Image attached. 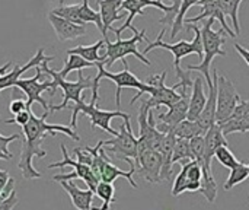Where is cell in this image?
Wrapping results in <instances>:
<instances>
[{"label": "cell", "mask_w": 249, "mask_h": 210, "mask_svg": "<svg viewBox=\"0 0 249 210\" xmlns=\"http://www.w3.org/2000/svg\"><path fill=\"white\" fill-rule=\"evenodd\" d=\"M20 136L19 134H12V136H3V134H0V151L3 152V153H6L7 156H10V158H13V155L9 152V143H12L13 140H18Z\"/></svg>", "instance_id": "39"}, {"label": "cell", "mask_w": 249, "mask_h": 210, "mask_svg": "<svg viewBox=\"0 0 249 210\" xmlns=\"http://www.w3.org/2000/svg\"><path fill=\"white\" fill-rule=\"evenodd\" d=\"M133 31V37L128 39H123L121 37L117 38L115 42H111L109 39H105V53L102 54V58L105 60V69L108 70L117 60H124L127 56H134L137 57L142 63H144L146 66H152V61L146 58V56L143 53L139 51L137 44L140 41H146L147 44L152 42L147 37H146V29L137 31L136 26H131Z\"/></svg>", "instance_id": "6"}, {"label": "cell", "mask_w": 249, "mask_h": 210, "mask_svg": "<svg viewBox=\"0 0 249 210\" xmlns=\"http://www.w3.org/2000/svg\"><path fill=\"white\" fill-rule=\"evenodd\" d=\"M48 114L50 113H44L41 117H36L32 113L31 120L22 127L25 140L22 142V152L18 168L22 171V177L25 180H38L42 177V174L34 168L32 161L34 158L47 156V151L41 148V143L45 139V136H55L57 133H63L69 136L71 140H80V136L71 127L47 123Z\"/></svg>", "instance_id": "1"}, {"label": "cell", "mask_w": 249, "mask_h": 210, "mask_svg": "<svg viewBox=\"0 0 249 210\" xmlns=\"http://www.w3.org/2000/svg\"><path fill=\"white\" fill-rule=\"evenodd\" d=\"M71 110H73V114H71V126L70 127L73 130H76V127H77V117H79V114H85V115L89 117L92 129H96L98 127V129H101V130L112 134L114 137L118 134V132L111 127V120L112 118H117V117L123 118L124 121L131 118L130 114H127V113H123L120 110H117V111L101 110V108L96 107V104H92V102L90 104H85V102L76 104V105L71 107Z\"/></svg>", "instance_id": "8"}, {"label": "cell", "mask_w": 249, "mask_h": 210, "mask_svg": "<svg viewBox=\"0 0 249 210\" xmlns=\"http://www.w3.org/2000/svg\"><path fill=\"white\" fill-rule=\"evenodd\" d=\"M121 3L123 0H104L101 3H98L99 6V13H101V19H102V25H104V31H102V37L104 39H108V31H112V23L117 20H121L125 18V15H128L127 12L120 13L121 10Z\"/></svg>", "instance_id": "22"}, {"label": "cell", "mask_w": 249, "mask_h": 210, "mask_svg": "<svg viewBox=\"0 0 249 210\" xmlns=\"http://www.w3.org/2000/svg\"><path fill=\"white\" fill-rule=\"evenodd\" d=\"M235 50L241 54V57L245 60V63L249 66V50H247L244 45H241V44H235Z\"/></svg>", "instance_id": "42"}, {"label": "cell", "mask_w": 249, "mask_h": 210, "mask_svg": "<svg viewBox=\"0 0 249 210\" xmlns=\"http://www.w3.org/2000/svg\"><path fill=\"white\" fill-rule=\"evenodd\" d=\"M48 20H50L58 41H61V42L71 41V39H76V38L86 35V26L73 23V22L66 20L63 18H58V16L53 15L51 12L48 13Z\"/></svg>", "instance_id": "19"}, {"label": "cell", "mask_w": 249, "mask_h": 210, "mask_svg": "<svg viewBox=\"0 0 249 210\" xmlns=\"http://www.w3.org/2000/svg\"><path fill=\"white\" fill-rule=\"evenodd\" d=\"M63 190L69 194L70 197V202L71 205L76 208L77 210H98V208H93L92 206V202L95 199V193L92 190H82L79 189L73 180H69V181H60Z\"/></svg>", "instance_id": "21"}, {"label": "cell", "mask_w": 249, "mask_h": 210, "mask_svg": "<svg viewBox=\"0 0 249 210\" xmlns=\"http://www.w3.org/2000/svg\"><path fill=\"white\" fill-rule=\"evenodd\" d=\"M244 0H219V4L222 7V10L225 12L226 16L231 18L235 34L239 35L241 34V23H239V7L241 3Z\"/></svg>", "instance_id": "27"}, {"label": "cell", "mask_w": 249, "mask_h": 210, "mask_svg": "<svg viewBox=\"0 0 249 210\" xmlns=\"http://www.w3.org/2000/svg\"><path fill=\"white\" fill-rule=\"evenodd\" d=\"M136 164V172L140 174L147 183L159 184L162 183V167L163 161L159 152L153 149H144L139 152Z\"/></svg>", "instance_id": "14"}, {"label": "cell", "mask_w": 249, "mask_h": 210, "mask_svg": "<svg viewBox=\"0 0 249 210\" xmlns=\"http://www.w3.org/2000/svg\"><path fill=\"white\" fill-rule=\"evenodd\" d=\"M60 148H61V153H63V161L61 162H53V164H50L47 168L48 170H53V168H64V167H71L74 171V174H76V177L79 178V180H82V181H85V184L88 186V189L89 190H92L93 193L96 191V187H98V184L101 183L96 177H95V174L92 172V170L88 167V165H83V164H80V162H77V161H73L70 156H69V153H67V149H66V146L61 143L60 145Z\"/></svg>", "instance_id": "16"}, {"label": "cell", "mask_w": 249, "mask_h": 210, "mask_svg": "<svg viewBox=\"0 0 249 210\" xmlns=\"http://www.w3.org/2000/svg\"><path fill=\"white\" fill-rule=\"evenodd\" d=\"M187 29L190 31H194V39L193 41H185V39H181L175 44H168L163 41V35L166 32V29L163 28L158 38L153 41V42H149V45L144 48V56L155 50V48H162V50H168L172 53L174 56V67H175V75L179 79V82H177L172 88L174 89H178V88H184V89H188V88H193V82H191V77H190V72L188 70H182L181 67V60L182 57L188 56V54H198V57L203 60V39H201V26H197L196 23H185Z\"/></svg>", "instance_id": "2"}, {"label": "cell", "mask_w": 249, "mask_h": 210, "mask_svg": "<svg viewBox=\"0 0 249 210\" xmlns=\"http://www.w3.org/2000/svg\"><path fill=\"white\" fill-rule=\"evenodd\" d=\"M248 172H249V164H248Z\"/></svg>", "instance_id": "48"}, {"label": "cell", "mask_w": 249, "mask_h": 210, "mask_svg": "<svg viewBox=\"0 0 249 210\" xmlns=\"http://www.w3.org/2000/svg\"><path fill=\"white\" fill-rule=\"evenodd\" d=\"M79 13H80V19H82V22H83L85 25H86V23H93V25L101 31V34H102L104 25H102L101 13L96 12L95 9H92V7L89 6V0H82Z\"/></svg>", "instance_id": "32"}, {"label": "cell", "mask_w": 249, "mask_h": 210, "mask_svg": "<svg viewBox=\"0 0 249 210\" xmlns=\"http://www.w3.org/2000/svg\"><path fill=\"white\" fill-rule=\"evenodd\" d=\"M104 148L107 153L127 162L130 168H136L134 162L137 161V137L133 134L131 121L125 120L114 139L104 140Z\"/></svg>", "instance_id": "7"}, {"label": "cell", "mask_w": 249, "mask_h": 210, "mask_svg": "<svg viewBox=\"0 0 249 210\" xmlns=\"http://www.w3.org/2000/svg\"><path fill=\"white\" fill-rule=\"evenodd\" d=\"M213 22H214V19H207V22L201 26V39H203V53H204L201 63L187 66L188 72L197 70V72L203 73L209 89L213 86V77H212L210 66L217 56L226 57V51L223 50V44L226 42V35H228L223 29L214 31Z\"/></svg>", "instance_id": "4"}, {"label": "cell", "mask_w": 249, "mask_h": 210, "mask_svg": "<svg viewBox=\"0 0 249 210\" xmlns=\"http://www.w3.org/2000/svg\"><path fill=\"white\" fill-rule=\"evenodd\" d=\"M200 0H181L179 3V9H178V13H177V18L172 23V31H171V38L175 39L177 35L182 31V26H184V20H185V15L188 12L190 7L198 4Z\"/></svg>", "instance_id": "31"}, {"label": "cell", "mask_w": 249, "mask_h": 210, "mask_svg": "<svg viewBox=\"0 0 249 210\" xmlns=\"http://www.w3.org/2000/svg\"><path fill=\"white\" fill-rule=\"evenodd\" d=\"M9 159H12L10 156H7L6 153H3L1 151H0V161H9Z\"/></svg>", "instance_id": "45"}, {"label": "cell", "mask_w": 249, "mask_h": 210, "mask_svg": "<svg viewBox=\"0 0 249 210\" xmlns=\"http://www.w3.org/2000/svg\"><path fill=\"white\" fill-rule=\"evenodd\" d=\"M18 203H19L18 194H16V191H13L7 199L0 202V210H13L18 206Z\"/></svg>", "instance_id": "40"}, {"label": "cell", "mask_w": 249, "mask_h": 210, "mask_svg": "<svg viewBox=\"0 0 249 210\" xmlns=\"http://www.w3.org/2000/svg\"><path fill=\"white\" fill-rule=\"evenodd\" d=\"M181 89V94H182V98L174 104L168 113H160L158 114L155 118H156V129L158 132L163 133V134H168V133H174L175 127L187 120V114H188V105H190V96L187 94V89L184 88H179Z\"/></svg>", "instance_id": "13"}, {"label": "cell", "mask_w": 249, "mask_h": 210, "mask_svg": "<svg viewBox=\"0 0 249 210\" xmlns=\"http://www.w3.org/2000/svg\"><path fill=\"white\" fill-rule=\"evenodd\" d=\"M248 177V165H247L245 162H241V161H239V164H238L235 168L231 170V175H229V178L226 180L223 189H225L226 191H231V190H232L233 187H236L238 184H242Z\"/></svg>", "instance_id": "30"}, {"label": "cell", "mask_w": 249, "mask_h": 210, "mask_svg": "<svg viewBox=\"0 0 249 210\" xmlns=\"http://www.w3.org/2000/svg\"><path fill=\"white\" fill-rule=\"evenodd\" d=\"M9 180H10L9 172H7V171L0 170V194L3 193V190H4V187H6V184H7V181H9Z\"/></svg>", "instance_id": "43"}, {"label": "cell", "mask_w": 249, "mask_h": 210, "mask_svg": "<svg viewBox=\"0 0 249 210\" xmlns=\"http://www.w3.org/2000/svg\"><path fill=\"white\" fill-rule=\"evenodd\" d=\"M88 67H96L93 63L90 61H86L85 58H82L80 56H76V54H69V58L66 60L64 63V67L61 69V72H58V75L66 79V76L73 72V70H83V69H88Z\"/></svg>", "instance_id": "34"}, {"label": "cell", "mask_w": 249, "mask_h": 210, "mask_svg": "<svg viewBox=\"0 0 249 210\" xmlns=\"http://www.w3.org/2000/svg\"><path fill=\"white\" fill-rule=\"evenodd\" d=\"M241 95L233 85V82L226 76L217 77V110H216V123L228 120L235 108L241 104Z\"/></svg>", "instance_id": "11"}, {"label": "cell", "mask_w": 249, "mask_h": 210, "mask_svg": "<svg viewBox=\"0 0 249 210\" xmlns=\"http://www.w3.org/2000/svg\"><path fill=\"white\" fill-rule=\"evenodd\" d=\"M174 134L177 136V139H187V140H191L197 136H204V133L200 129V126L197 124V121H190V120L181 121L175 127Z\"/></svg>", "instance_id": "29"}, {"label": "cell", "mask_w": 249, "mask_h": 210, "mask_svg": "<svg viewBox=\"0 0 249 210\" xmlns=\"http://www.w3.org/2000/svg\"><path fill=\"white\" fill-rule=\"evenodd\" d=\"M10 67H12V63H10V61L4 63V64L0 67V77H1V76H4V75L9 72V69H10Z\"/></svg>", "instance_id": "44"}, {"label": "cell", "mask_w": 249, "mask_h": 210, "mask_svg": "<svg viewBox=\"0 0 249 210\" xmlns=\"http://www.w3.org/2000/svg\"><path fill=\"white\" fill-rule=\"evenodd\" d=\"M214 158H216L225 168H229V170L235 168V167L239 164V161L235 158V155L232 153V151L229 149V146H222V148H219V149L216 151V153H214Z\"/></svg>", "instance_id": "36"}, {"label": "cell", "mask_w": 249, "mask_h": 210, "mask_svg": "<svg viewBox=\"0 0 249 210\" xmlns=\"http://www.w3.org/2000/svg\"><path fill=\"white\" fill-rule=\"evenodd\" d=\"M64 1H66V0H58V3H60V4H63Z\"/></svg>", "instance_id": "46"}, {"label": "cell", "mask_w": 249, "mask_h": 210, "mask_svg": "<svg viewBox=\"0 0 249 210\" xmlns=\"http://www.w3.org/2000/svg\"><path fill=\"white\" fill-rule=\"evenodd\" d=\"M95 194L102 200V206L98 208V210H111V205L115 203V189L112 184L101 181L96 187Z\"/></svg>", "instance_id": "35"}, {"label": "cell", "mask_w": 249, "mask_h": 210, "mask_svg": "<svg viewBox=\"0 0 249 210\" xmlns=\"http://www.w3.org/2000/svg\"><path fill=\"white\" fill-rule=\"evenodd\" d=\"M203 82H206L203 77H196L193 80V94L190 96V105L187 114V120L190 121H197V118L200 117V114L203 113L207 104V95L204 92Z\"/></svg>", "instance_id": "24"}, {"label": "cell", "mask_w": 249, "mask_h": 210, "mask_svg": "<svg viewBox=\"0 0 249 210\" xmlns=\"http://www.w3.org/2000/svg\"><path fill=\"white\" fill-rule=\"evenodd\" d=\"M134 174H136V168H130V171H121L118 167H115L111 162L108 153L104 152V159H102V164H101V181L102 183L112 184L117 178L123 177V178H125L130 183V186L133 189H139V184L133 178Z\"/></svg>", "instance_id": "23"}, {"label": "cell", "mask_w": 249, "mask_h": 210, "mask_svg": "<svg viewBox=\"0 0 249 210\" xmlns=\"http://www.w3.org/2000/svg\"><path fill=\"white\" fill-rule=\"evenodd\" d=\"M104 47H105V39H99L98 42H95L92 45H77L74 48H70V50H67V56L69 54L80 56L82 58H85L86 61L93 63L95 66L98 63L105 64V60L102 58V56H99V50L104 48Z\"/></svg>", "instance_id": "26"}, {"label": "cell", "mask_w": 249, "mask_h": 210, "mask_svg": "<svg viewBox=\"0 0 249 210\" xmlns=\"http://www.w3.org/2000/svg\"><path fill=\"white\" fill-rule=\"evenodd\" d=\"M225 136L232 133H247L249 132V101H241V104L235 108L232 115L217 123Z\"/></svg>", "instance_id": "17"}, {"label": "cell", "mask_w": 249, "mask_h": 210, "mask_svg": "<svg viewBox=\"0 0 249 210\" xmlns=\"http://www.w3.org/2000/svg\"><path fill=\"white\" fill-rule=\"evenodd\" d=\"M26 110V102L22 101V99H13L10 104H9V111L13 114V115H18L20 114L22 111Z\"/></svg>", "instance_id": "41"}, {"label": "cell", "mask_w": 249, "mask_h": 210, "mask_svg": "<svg viewBox=\"0 0 249 210\" xmlns=\"http://www.w3.org/2000/svg\"><path fill=\"white\" fill-rule=\"evenodd\" d=\"M217 70H213V86L209 89L210 94L207 96V104L203 110V113L200 114V117L197 118V124L200 126V129L203 130V133L206 134L214 124H216V110H217Z\"/></svg>", "instance_id": "18"}, {"label": "cell", "mask_w": 249, "mask_h": 210, "mask_svg": "<svg viewBox=\"0 0 249 210\" xmlns=\"http://www.w3.org/2000/svg\"><path fill=\"white\" fill-rule=\"evenodd\" d=\"M79 10H80V3H76V4H60V6L54 7L51 10V13L55 15V16H58V18H63L66 20H70L73 23H77V25H83L85 26V23L80 19Z\"/></svg>", "instance_id": "28"}, {"label": "cell", "mask_w": 249, "mask_h": 210, "mask_svg": "<svg viewBox=\"0 0 249 210\" xmlns=\"http://www.w3.org/2000/svg\"><path fill=\"white\" fill-rule=\"evenodd\" d=\"M35 70H36V73H35L34 77H31V79H19V80L16 82L15 88H19V89H22V91L26 94V96H28L26 110H28V111H32V110H31V108H32V104L38 102V104L44 108V113H50V105H51V104H48V102L42 98V94H44L45 91H48L50 95L53 96V95L55 94V89H57V88H55L53 79H51V80H42V82H41L42 73H44V72H42V69H41L39 66H36Z\"/></svg>", "instance_id": "9"}, {"label": "cell", "mask_w": 249, "mask_h": 210, "mask_svg": "<svg viewBox=\"0 0 249 210\" xmlns=\"http://www.w3.org/2000/svg\"><path fill=\"white\" fill-rule=\"evenodd\" d=\"M54 58H55L54 56H48V58L44 60V61L39 64V67L42 69V72H44L45 75L51 76V79H53L55 88H61V89H63V95H64V96H63V102H61L60 105H50V113L61 111V110L67 108V107H69L67 104H69L70 101H73L74 104H82V102H83L82 92L86 91V89H92V86H93V77H85L83 73H82V70L77 72V75H79L77 82H70V80L63 79L57 72H54L53 69L48 67V63H50L51 60H54Z\"/></svg>", "instance_id": "5"}, {"label": "cell", "mask_w": 249, "mask_h": 210, "mask_svg": "<svg viewBox=\"0 0 249 210\" xmlns=\"http://www.w3.org/2000/svg\"><path fill=\"white\" fill-rule=\"evenodd\" d=\"M198 6L201 7V12L194 18L185 19L184 23H197V22H201L203 19H214V20H219V23L222 25V29L228 34V37L231 38L236 37L235 31L231 29V26L226 22V15L220 7L219 0H200Z\"/></svg>", "instance_id": "15"}, {"label": "cell", "mask_w": 249, "mask_h": 210, "mask_svg": "<svg viewBox=\"0 0 249 210\" xmlns=\"http://www.w3.org/2000/svg\"><path fill=\"white\" fill-rule=\"evenodd\" d=\"M101 1H104V0H96V3H101Z\"/></svg>", "instance_id": "47"}, {"label": "cell", "mask_w": 249, "mask_h": 210, "mask_svg": "<svg viewBox=\"0 0 249 210\" xmlns=\"http://www.w3.org/2000/svg\"><path fill=\"white\" fill-rule=\"evenodd\" d=\"M73 152H74V155H76V158H77V162H80V164H83V165H88V167L90 168V165H92V162H93V156H92V153L88 151V148H83V149L76 148Z\"/></svg>", "instance_id": "37"}, {"label": "cell", "mask_w": 249, "mask_h": 210, "mask_svg": "<svg viewBox=\"0 0 249 210\" xmlns=\"http://www.w3.org/2000/svg\"><path fill=\"white\" fill-rule=\"evenodd\" d=\"M204 143H206V164L209 167H212V159L214 158L216 151L222 146H229L226 136L223 134L217 123L204 134Z\"/></svg>", "instance_id": "25"}, {"label": "cell", "mask_w": 249, "mask_h": 210, "mask_svg": "<svg viewBox=\"0 0 249 210\" xmlns=\"http://www.w3.org/2000/svg\"><path fill=\"white\" fill-rule=\"evenodd\" d=\"M188 161H194L193 152H191V146H190V140L187 139H177L175 148H174V153H172V164L181 162L185 164Z\"/></svg>", "instance_id": "33"}, {"label": "cell", "mask_w": 249, "mask_h": 210, "mask_svg": "<svg viewBox=\"0 0 249 210\" xmlns=\"http://www.w3.org/2000/svg\"><path fill=\"white\" fill-rule=\"evenodd\" d=\"M47 58H48V56H45V54H44V48L41 47V48H38L36 54H35V56H34L28 63H25L23 66L15 64L12 70H9L4 76H1V77H0V92H1V91H4V89H7V88L15 86V85H16V82L20 79V76H22L25 72H28L29 69H34V67L39 66V64H41L44 60H47Z\"/></svg>", "instance_id": "20"}, {"label": "cell", "mask_w": 249, "mask_h": 210, "mask_svg": "<svg viewBox=\"0 0 249 210\" xmlns=\"http://www.w3.org/2000/svg\"><path fill=\"white\" fill-rule=\"evenodd\" d=\"M31 115H32V111H22L20 114L15 115V118H10V120H4V124H18L20 127H23L29 120H31Z\"/></svg>", "instance_id": "38"}, {"label": "cell", "mask_w": 249, "mask_h": 210, "mask_svg": "<svg viewBox=\"0 0 249 210\" xmlns=\"http://www.w3.org/2000/svg\"><path fill=\"white\" fill-rule=\"evenodd\" d=\"M181 171L178 172L174 186H172V196L178 197L182 193H196L201 190L203 181V168L197 161H188L181 164Z\"/></svg>", "instance_id": "12"}, {"label": "cell", "mask_w": 249, "mask_h": 210, "mask_svg": "<svg viewBox=\"0 0 249 210\" xmlns=\"http://www.w3.org/2000/svg\"><path fill=\"white\" fill-rule=\"evenodd\" d=\"M123 64H124V69L118 73H111L105 69V64L104 63H98L96 64V69H98V75L93 77V86H92V99L90 102L92 104H96V101L99 99V83L101 80L105 77V79H109L111 82L115 83L117 86V92H115V104H117V108L121 107V91L124 88H131V89H137V94L136 96H133V99L130 101V104L133 105L143 94H150L152 92V88L140 80L134 73L130 72V67H128V61L124 58L121 60Z\"/></svg>", "instance_id": "3"}, {"label": "cell", "mask_w": 249, "mask_h": 210, "mask_svg": "<svg viewBox=\"0 0 249 210\" xmlns=\"http://www.w3.org/2000/svg\"><path fill=\"white\" fill-rule=\"evenodd\" d=\"M166 75H168V72L163 70L160 75H150L144 80L152 88V92L149 94L150 98L143 101V104L147 108H150V110H156L159 107L171 108L174 104H177L182 98L181 92H177V89H174L172 86H166L165 85Z\"/></svg>", "instance_id": "10"}]
</instances>
